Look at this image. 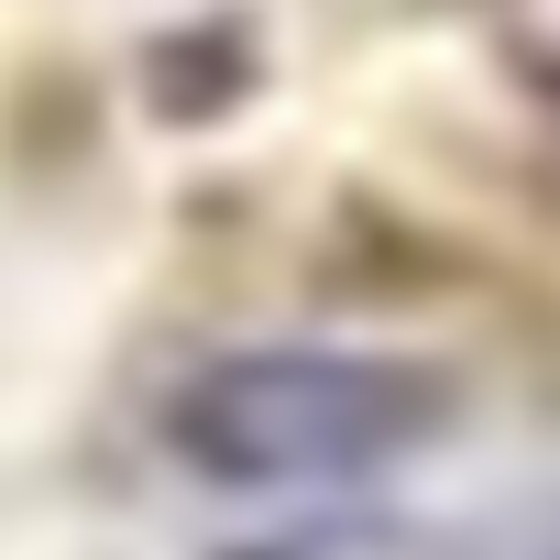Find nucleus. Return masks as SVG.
<instances>
[{
    "instance_id": "1",
    "label": "nucleus",
    "mask_w": 560,
    "mask_h": 560,
    "mask_svg": "<svg viewBox=\"0 0 560 560\" xmlns=\"http://www.w3.org/2000/svg\"><path fill=\"white\" fill-rule=\"evenodd\" d=\"M451 429V385L374 341H231L176 374L165 451L209 494H352Z\"/></svg>"
}]
</instances>
